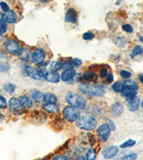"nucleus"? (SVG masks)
I'll list each match as a JSON object with an SVG mask.
<instances>
[{
	"instance_id": "1a4fd4ad",
	"label": "nucleus",
	"mask_w": 143,
	"mask_h": 160,
	"mask_svg": "<svg viewBox=\"0 0 143 160\" xmlns=\"http://www.w3.org/2000/svg\"><path fill=\"white\" fill-rule=\"evenodd\" d=\"M9 108L10 111L13 113L18 114V113H20L22 107L20 104L19 99L16 98H12L9 101Z\"/></svg>"
},
{
	"instance_id": "c03bdc74",
	"label": "nucleus",
	"mask_w": 143,
	"mask_h": 160,
	"mask_svg": "<svg viewBox=\"0 0 143 160\" xmlns=\"http://www.w3.org/2000/svg\"><path fill=\"white\" fill-rule=\"evenodd\" d=\"M74 160H86V158L83 156H79V157H77Z\"/></svg>"
},
{
	"instance_id": "dca6fc26",
	"label": "nucleus",
	"mask_w": 143,
	"mask_h": 160,
	"mask_svg": "<svg viewBox=\"0 0 143 160\" xmlns=\"http://www.w3.org/2000/svg\"><path fill=\"white\" fill-rule=\"evenodd\" d=\"M137 93V90L130 88L125 87V86H124L123 91L121 92V94L123 95V96L125 97L127 100L131 98L136 96Z\"/></svg>"
},
{
	"instance_id": "2eb2a0df",
	"label": "nucleus",
	"mask_w": 143,
	"mask_h": 160,
	"mask_svg": "<svg viewBox=\"0 0 143 160\" xmlns=\"http://www.w3.org/2000/svg\"><path fill=\"white\" fill-rule=\"evenodd\" d=\"M45 78L46 79L47 81L50 82H58L60 80V76L57 73H54V72H47L45 74Z\"/></svg>"
},
{
	"instance_id": "72a5a7b5",
	"label": "nucleus",
	"mask_w": 143,
	"mask_h": 160,
	"mask_svg": "<svg viewBox=\"0 0 143 160\" xmlns=\"http://www.w3.org/2000/svg\"><path fill=\"white\" fill-rule=\"evenodd\" d=\"M7 107V102L6 99L3 96L0 95V108L1 109H5Z\"/></svg>"
},
{
	"instance_id": "f704fd0d",
	"label": "nucleus",
	"mask_w": 143,
	"mask_h": 160,
	"mask_svg": "<svg viewBox=\"0 0 143 160\" xmlns=\"http://www.w3.org/2000/svg\"><path fill=\"white\" fill-rule=\"evenodd\" d=\"M119 74H120V76H121L122 78H125V79L130 78L131 76H132V74H131L130 72L127 71L125 70H122L120 71V73H119Z\"/></svg>"
},
{
	"instance_id": "7ed1b4c3",
	"label": "nucleus",
	"mask_w": 143,
	"mask_h": 160,
	"mask_svg": "<svg viewBox=\"0 0 143 160\" xmlns=\"http://www.w3.org/2000/svg\"><path fill=\"white\" fill-rule=\"evenodd\" d=\"M66 101L71 105V106L75 107L77 108H85L87 102L86 100L83 98L82 95L77 93H68L65 97Z\"/></svg>"
},
{
	"instance_id": "6ab92c4d",
	"label": "nucleus",
	"mask_w": 143,
	"mask_h": 160,
	"mask_svg": "<svg viewBox=\"0 0 143 160\" xmlns=\"http://www.w3.org/2000/svg\"><path fill=\"white\" fill-rule=\"evenodd\" d=\"M123 107L120 103L116 102L112 106L111 108V112L114 116H119L122 115V113L123 112Z\"/></svg>"
},
{
	"instance_id": "473e14b6",
	"label": "nucleus",
	"mask_w": 143,
	"mask_h": 160,
	"mask_svg": "<svg viewBox=\"0 0 143 160\" xmlns=\"http://www.w3.org/2000/svg\"><path fill=\"white\" fill-rule=\"evenodd\" d=\"M137 158V154H130L128 155L124 156L121 160H135Z\"/></svg>"
},
{
	"instance_id": "7c9ffc66",
	"label": "nucleus",
	"mask_w": 143,
	"mask_h": 160,
	"mask_svg": "<svg viewBox=\"0 0 143 160\" xmlns=\"http://www.w3.org/2000/svg\"><path fill=\"white\" fill-rule=\"evenodd\" d=\"M7 26L6 22L3 19H0V34H2L7 32Z\"/></svg>"
},
{
	"instance_id": "2f4dec72",
	"label": "nucleus",
	"mask_w": 143,
	"mask_h": 160,
	"mask_svg": "<svg viewBox=\"0 0 143 160\" xmlns=\"http://www.w3.org/2000/svg\"><path fill=\"white\" fill-rule=\"evenodd\" d=\"M116 43L117 45L119 46V47H124L126 44L127 41L125 38L123 37H118L116 39Z\"/></svg>"
},
{
	"instance_id": "a19ab883",
	"label": "nucleus",
	"mask_w": 143,
	"mask_h": 160,
	"mask_svg": "<svg viewBox=\"0 0 143 160\" xmlns=\"http://www.w3.org/2000/svg\"><path fill=\"white\" fill-rule=\"evenodd\" d=\"M107 78H106V82L107 83H111L112 82H113V75L111 73H108L107 75Z\"/></svg>"
},
{
	"instance_id": "a878e982",
	"label": "nucleus",
	"mask_w": 143,
	"mask_h": 160,
	"mask_svg": "<svg viewBox=\"0 0 143 160\" xmlns=\"http://www.w3.org/2000/svg\"><path fill=\"white\" fill-rule=\"evenodd\" d=\"M4 89L5 91L7 92H8L9 94H12L14 93V92L15 91V89H16V86L13 83H10V82H8V83H6L4 86Z\"/></svg>"
},
{
	"instance_id": "0eeeda50",
	"label": "nucleus",
	"mask_w": 143,
	"mask_h": 160,
	"mask_svg": "<svg viewBox=\"0 0 143 160\" xmlns=\"http://www.w3.org/2000/svg\"><path fill=\"white\" fill-rule=\"evenodd\" d=\"M97 132L100 140L102 142H105L108 140L109 138H110L111 130L107 124L105 123L102 124V125H100V127H99Z\"/></svg>"
},
{
	"instance_id": "423d86ee",
	"label": "nucleus",
	"mask_w": 143,
	"mask_h": 160,
	"mask_svg": "<svg viewBox=\"0 0 143 160\" xmlns=\"http://www.w3.org/2000/svg\"><path fill=\"white\" fill-rule=\"evenodd\" d=\"M25 71L28 76H30L31 78L36 80H40V81L45 78L46 74L45 73H44V71L36 69L31 66H25Z\"/></svg>"
},
{
	"instance_id": "79ce46f5",
	"label": "nucleus",
	"mask_w": 143,
	"mask_h": 160,
	"mask_svg": "<svg viewBox=\"0 0 143 160\" xmlns=\"http://www.w3.org/2000/svg\"><path fill=\"white\" fill-rule=\"evenodd\" d=\"M107 75V68H102L100 72V76L101 78H105Z\"/></svg>"
},
{
	"instance_id": "ddd939ff",
	"label": "nucleus",
	"mask_w": 143,
	"mask_h": 160,
	"mask_svg": "<svg viewBox=\"0 0 143 160\" xmlns=\"http://www.w3.org/2000/svg\"><path fill=\"white\" fill-rule=\"evenodd\" d=\"M77 13L74 9L70 8L67 10L65 15V19L67 22L71 23H76L77 22Z\"/></svg>"
},
{
	"instance_id": "aec40b11",
	"label": "nucleus",
	"mask_w": 143,
	"mask_h": 160,
	"mask_svg": "<svg viewBox=\"0 0 143 160\" xmlns=\"http://www.w3.org/2000/svg\"><path fill=\"white\" fill-rule=\"evenodd\" d=\"M82 63V61L78 58H74V60L67 61L66 63H62V68H73V67L80 66Z\"/></svg>"
},
{
	"instance_id": "9b49d317",
	"label": "nucleus",
	"mask_w": 143,
	"mask_h": 160,
	"mask_svg": "<svg viewBox=\"0 0 143 160\" xmlns=\"http://www.w3.org/2000/svg\"><path fill=\"white\" fill-rule=\"evenodd\" d=\"M76 75V71L74 68H67L61 75V79L64 82L69 81L74 78Z\"/></svg>"
},
{
	"instance_id": "c9c22d12",
	"label": "nucleus",
	"mask_w": 143,
	"mask_h": 160,
	"mask_svg": "<svg viewBox=\"0 0 143 160\" xmlns=\"http://www.w3.org/2000/svg\"><path fill=\"white\" fill-rule=\"evenodd\" d=\"M94 37H95V34L92 32H86L82 36L83 39L85 40L92 39V38H93Z\"/></svg>"
},
{
	"instance_id": "c756f323",
	"label": "nucleus",
	"mask_w": 143,
	"mask_h": 160,
	"mask_svg": "<svg viewBox=\"0 0 143 160\" xmlns=\"http://www.w3.org/2000/svg\"><path fill=\"white\" fill-rule=\"evenodd\" d=\"M136 144V142L133 140H129L126 141L125 142L123 143L120 144V148H130V147L134 146L135 144Z\"/></svg>"
},
{
	"instance_id": "39448f33",
	"label": "nucleus",
	"mask_w": 143,
	"mask_h": 160,
	"mask_svg": "<svg viewBox=\"0 0 143 160\" xmlns=\"http://www.w3.org/2000/svg\"><path fill=\"white\" fill-rule=\"evenodd\" d=\"M5 48L10 54L14 56H19L22 52V47L19 43L11 38L5 41Z\"/></svg>"
},
{
	"instance_id": "f3484780",
	"label": "nucleus",
	"mask_w": 143,
	"mask_h": 160,
	"mask_svg": "<svg viewBox=\"0 0 143 160\" xmlns=\"http://www.w3.org/2000/svg\"><path fill=\"white\" fill-rule=\"evenodd\" d=\"M42 108L44 110H45L47 112H50V113H57L59 111V105H57L56 103L55 104H52V103H44L42 105Z\"/></svg>"
},
{
	"instance_id": "4be33fe9",
	"label": "nucleus",
	"mask_w": 143,
	"mask_h": 160,
	"mask_svg": "<svg viewBox=\"0 0 143 160\" xmlns=\"http://www.w3.org/2000/svg\"><path fill=\"white\" fill-rule=\"evenodd\" d=\"M44 101H45L46 103L55 104L57 101V98L55 95H54L52 93H47V94H45Z\"/></svg>"
},
{
	"instance_id": "412c9836",
	"label": "nucleus",
	"mask_w": 143,
	"mask_h": 160,
	"mask_svg": "<svg viewBox=\"0 0 143 160\" xmlns=\"http://www.w3.org/2000/svg\"><path fill=\"white\" fill-rule=\"evenodd\" d=\"M81 80L85 81H95L97 80V76L92 72H87L81 77Z\"/></svg>"
},
{
	"instance_id": "c85d7f7f",
	"label": "nucleus",
	"mask_w": 143,
	"mask_h": 160,
	"mask_svg": "<svg viewBox=\"0 0 143 160\" xmlns=\"http://www.w3.org/2000/svg\"><path fill=\"white\" fill-rule=\"evenodd\" d=\"M96 152L93 149H90L87 153V159L86 160H95Z\"/></svg>"
},
{
	"instance_id": "f8f14e48",
	"label": "nucleus",
	"mask_w": 143,
	"mask_h": 160,
	"mask_svg": "<svg viewBox=\"0 0 143 160\" xmlns=\"http://www.w3.org/2000/svg\"><path fill=\"white\" fill-rule=\"evenodd\" d=\"M2 18H3V20L5 22L9 23V24H14L17 22V16L14 12L9 10V12L4 13L2 14Z\"/></svg>"
},
{
	"instance_id": "49530a36",
	"label": "nucleus",
	"mask_w": 143,
	"mask_h": 160,
	"mask_svg": "<svg viewBox=\"0 0 143 160\" xmlns=\"http://www.w3.org/2000/svg\"><path fill=\"white\" fill-rule=\"evenodd\" d=\"M142 109H143V100H142Z\"/></svg>"
},
{
	"instance_id": "9d476101",
	"label": "nucleus",
	"mask_w": 143,
	"mask_h": 160,
	"mask_svg": "<svg viewBox=\"0 0 143 160\" xmlns=\"http://www.w3.org/2000/svg\"><path fill=\"white\" fill-rule=\"evenodd\" d=\"M119 151V149L116 146L107 147L103 152V156L105 159H112L115 157Z\"/></svg>"
},
{
	"instance_id": "b1692460",
	"label": "nucleus",
	"mask_w": 143,
	"mask_h": 160,
	"mask_svg": "<svg viewBox=\"0 0 143 160\" xmlns=\"http://www.w3.org/2000/svg\"><path fill=\"white\" fill-rule=\"evenodd\" d=\"M124 86L130 88L135 89L136 90H138V85L135 81H132V80H127L124 82Z\"/></svg>"
},
{
	"instance_id": "4468645a",
	"label": "nucleus",
	"mask_w": 143,
	"mask_h": 160,
	"mask_svg": "<svg viewBox=\"0 0 143 160\" xmlns=\"http://www.w3.org/2000/svg\"><path fill=\"white\" fill-rule=\"evenodd\" d=\"M140 105V100L137 96L127 99V106L130 111H135L138 109Z\"/></svg>"
},
{
	"instance_id": "37998d69",
	"label": "nucleus",
	"mask_w": 143,
	"mask_h": 160,
	"mask_svg": "<svg viewBox=\"0 0 143 160\" xmlns=\"http://www.w3.org/2000/svg\"><path fill=\"white\" fill-rule=\"evenodd\" d=\"M107 124L109 127H110L111 130H114V129H115V125H114L113 122H112L110 120H107Z\"/></svg>"
},
{
	"instance_id": "f03ea898",
	"label": "nucleus",
	"mask_w": 143,
	"mask_h": 160,
	"mask_svg": "<svg viewBox=\"0 0 143 160\" xmlns=\"http://www.w3.org/2000/svg\"><path fill=\"white\" fill-rule=\"evenodd\" d=\"M79 89L86 94L96 97H102L105 94V89L100 86L90 84H82L79 86Z\"/></svg>"
},
{
	"instance_id": "bb28decb",
	"label": "nucleus",
	"mask_w": 143,
	"mask_h": 160,
	"mask_svg": "<svg viewBox=\"0 0 143 160\" xmlns=\"http://www.w3.org/2000/svg\"><path fill=\"white\" fill-rule=\"evenodd\" d=\"M112 88L117 92H121L124 88V84L121 82H115L112 86Z\"/></svg>"
},
{
	"instance_id": "5701e85b",
	"label": "nucleus",
	"mask_w": 143,
	"mask_h": 160,
	"mask_svg": "<svg viewBox=\"0 0 143 160\" xmlns=\"http://www.w3.org/2000/svg\"><path fill=\"white\" fill-rule=\"evenodd\" d=\"M44 97H45V94L40 91H34L32 93V99L37 102L44 101Z\"/></svg>"
},
{
	"instance_id": "ea45409f",
	"label": "nucleus",
	"mask_w": 143,
	"mask_h": 160,
	"mask_svg": "<svg viewBox=\"0 0 143 160\" xmlns=\"http://www.w3.org/2000/svg\"><path fill=\"white\" fill-rule=\"evenodd\" d=\"M52 160H70L68 157L64 155H57L54 157Z\"/></svg>"
},
{
	"instance_id": "a18cd8bd",
	"label": "nucleus",
	"mask_w": 143,
	"mask_h": 160,
	"mask_svg": "<svg viewBox=\"0 0 143 160\" xmlns=\"http://www.w3.org/2000/svg\"><path fill=\"white\" fill-rule=\"evenodd\" d=\"M139 81L143 84V74H141L139 76Z\"/></svg>"
},
{
	"instance_id": "cd10ccee",
	"label": "nucleus",
	"mask_w": 143,
	"mask_h": 160,
	"mask_svg": "<svg viewBox=\"0 0 143 160\" xmlns=\"http://www.w3.org/2000/svg\"><path fill=\"white\" fill-rule=\"evenodd\" d=\"M142 53H143V48L141 46L137 45V46H135V47L134 48L133 51H132V54H131V57L133 58V57H135V56L140 55V54H142Z\"/></svg>"
},
{
	"instance_id": "4c0bfd02",
	"label": "nucleus",
	"mask_w": 143,
	"mask_h": 160,
	"mask_svg": "<svg viewBox=\"0 0 143 160\" xmlns=\"http://www.w3.org/2000/svg\"><path fill=\"white\" fill-rule=\"evenodd\" d=\"M122 28H123V29L124 31H125V32H128V33H132V32H133V28L132 27L131 25H129L128 24H126L123 25V27H122Z\"/></svg>"
},
{
	"instance_id": "58836bf2",
	"label": "nucleus",
	"mask_w": 143,
	"mask_h": 160,
	"mask_svg": "<svg viewBox=\"0 0 143 160\" xmlns=\"http://www.w3.org/2000/svg\"><path fill=\"white\" fill-rule=\"evenodd\" d=\"M9 69V66L8 64H4V63H0V71L4 72L8 71Z\"/></svg>"
},
{
	"instance_id": "e433bc0d",
	"label": "nucleus",
	"mask_w": 143,
	"mask_h": 160,
	"mask_svg": "<svg viewBox=\"0 0 143 160\" xmlns=\"http://www.w3.org/2000/svg\"><path fill=\"white\" fill-rule=\"evenodd\" d=\"M0 7H1L2 10V11H3L4 13H6V12L9 11V5L7 4L6 3V2H0Z\"/></svg>"
},
{
	"instance_id": "f257e3e1",
	"label": "nucleus",
	"mask_w": 143,
	"mask_h": 160,
	"mask_svg": "<svg viewBox=\"0 0 143 160\" xmlns=\"http://www.w3.org/2000/svg\"><path fill=\"white\" fill-rule=\"evenodd\" d=\"M77 125L82 130H93L97 127V120L90 115H82L78 118Z\"/></svg>"
},
{
	"instance_id": "393cba45",
	"label": "nucleus",
	"mask_w": 143,
	"mask_h": 160,
	"mask_svg": "<svg viewBox=\"0 0 143 160\" xmlns=\"http://www.w3.org/2000/svg\"><path fill=\"white\" fill-rule=\"evenodd\" d=\"M62 68V63L58 61L52 62V63L51 64V66H50L51 71L54 72V73H57V72L60 70Z\"/></svg>"
},
{
	"instance_id": "a211bd4d",
	"label": "nucleus",
	"mask_w": 143,
	"mask_h": 160,
	"mask_svg": "<svg viewBox=\"0 0 143 160\" xmlns=\"http://www.w3.org/2000/svg\"><path fill=\"white\" fill-rule=\"evenodd\" d=\"M19 100L23 108H30L32 106V100L27 96H21L19 97Z\"/></svg>"
},
{
	"instance_id": "20e7f679",
	"label": "nucleus",
	"mask_w": 143,
	"mask_h": 160,
	"mask_svg": "<svg viewBox=\"0 0 143 160\" xmlns=\"http://www.w3.org/2000/svg\"><path fill=\"white\" fill-rule=\"evenodd\" d=\"M63 116L69 122H74L80 117V112L78 108L73 106H67L63 110Z\"/></svg>"
},
{
	"instance_id": "6e6552de",
	"label": "nucleus",
	"mask_w": 143,
	"mask_h": 160,
	"mask_svg": "<svg viewBox=\"0 0 143 160\" xmlns=\"http://www.w3.org/2000/svg\"><path fill=\"white\" fill-rule=\"evenodd\" d=\"M45 56H46V54H45V51L42 49H40V48H38V49H36L32 53L31 58H32V62H34L35 63L40 64L45 61Z\"/></svg>"
}]
</instances>
